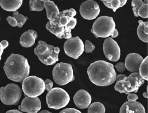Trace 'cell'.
Masks as SVG:
<instances>
[{"mask_svg":"<svg viewBox=\"0 0 148 113\" xmlns=\"http://www.w3.org/2000/svg\"><path fill=\"white\" fill-rule=\"evenodd\" d=\"M23 1H0V6L8 11H17L22 5Z\"/></svg>","mask_w":148,"mask_h":113,"instance_id":"cell-19","label":"cell"},{"mask_svg":"<svg viewBox=\"0 0 148 113\" xmlns=\"http://www.w3.org/2000/svg\"><path fill=\"white\" fill-rule=\"evenodd\" d=\"M21 95L22 91L20 87L15 84H9L0 89V99L6 105H17Z\"/></svg>","mask_w":148,"mask_h":113,"instance_id":"cell-10","label":"cell"},{"mask_svg":"<svg viewBox=\"0 0 148 113\" xmlns=\"http://www.w3.org/2000/svg\"><path fill=\"white\" fill-rule=\"evenodd\" d=\"M4 49H5V48L2 46V45L1 43V41H0V61L1 60V55H2Z\"/></svg>","mask_w":148,"mask_h":113,"instance_id":"cell-38","label":"cell"},{"mask_svg":"<svg viewBox=\"0 0 148 113\" xmlns=\"http://www.w3.org/2000/svg\"><path fill=\"white\" fill-rule=\"evenodd\" d=\"M76 14L77 12L73 8L63 10L58 14H53L47 23L46 28L59 39H71V30L77 25V19L74 17Z\"/></svg>","mask_w":148,"mask_h":113,"instance_id":"cell-1","label":"cell"},{"mask_svg":"<svg viewBox=\"0 0 148 113\" xmlns=\"http://www.w3.org/2000/svg\"><path fill=\"white\" fill-rule=\"evenodd\" d=\"M101 1L107 7L112 9L114 12H116L118 9L123 7L127 2L126 0H106Z\"/></svg>","mask_w":148,"mask_h":113,"instance_id":"cell-22","label":"cell"},{"mask_svg":"<svg viewBox=\"0 0 148 113\" xmlns=\"http://www.w3.org/2000/svg\"><path fill=\"white\" fill-rule=\"evenodd\" d=\"M44 82H45V89L47 91H49L52 89L53 83L49 79H46L44 81Z\"/></svg>","mask_w":148,"mask_h":113,"instance_id":"cell-33","label":"cell"},{"mask_svg":"<svg viewBox=\"0 0 148 113\" xmlns=\"http://www.w3.org/2000/svg\"><path fill=\"white\" fill-rule=\"evenodd\" d=\"M144 59L138 53H129L125 60V68L130 72H138L139 66Z\"/></svg>","mask_w":148,"mask_h":113,"instance_id":"cell-15","label":"cell"},{"mask_svg":"<svg viewBox=\"0 0 148 113\" xmlns=\"http://www.w3.org/2000/svg\"><path fill=\"white\" fill-rule=\"evenodd\" d=\"M95 46L93 44L91 43L90 41L86 40L85 41L84 46L85 51L87 53L92 52V51L95 49Z\"/></svg>","mask_w":148,"mask_h":113,"instance_id":"cell-29","label":"cell"},{"mask_svg":"<svg viewBox=\"0 0 148 113\" xmlns=\"http://www.w3.org/2000/svg\"><path fill=\"white\" fill-rule=\"evenodd\" d=\"M144 83V80L138 72H132L129 76L116 83L114 89L120 93L129 95L131 92H138L139 87Z\"/></svg>","mask_w":148,"mask_h":113,"instance_id":"cell-5","label":"cell"},{"mask_svg":"<svg viewBox=\"0 0 148 113\" xmlns=\"http://www.w3.org/2000/svg\"><path fill=\"white\" fill-rule=\"evenodd\" d=\"M119 35V32L118 31L117 29L115 28L114 31H113V33H112V34L111 35L112 38H116V37H117Z\"/></svg>","mask_w":148,"mask_h":113,"instance_id":"cell-37","label":"cell"},{"mask_svg":"<svg viewBox=\"0 0 148 113\" xmlns=\"http://www.w3.org/2000/svg\"><path fill=\"white\" fill-rule=\"evenodd\" d=\"M148 0L143 1V3L141 5L137 11L138 16L143 18H148Z\"/></svg>","mask_w":148,"mask_h":113,"instance_id":"cell-26","label":"cell"},{"mask_svg":"<svg viewBox=\"0 0 148 113\" xmlns=\"http://www.w3.org/2000/svg\"><path fill=\"white\" fill-rule=\"evenodd\" d=\"M143 96L144 97H145V98H147L148 97V93L147 92H144L143 94Z\"/></svg>","mask_w":148,"mask_h":113,"instance_id":"cell-41","label":"cell"},{"mask_svg":"<svg viewBox=\"0 0 148 113\" xmlns=\"http://www.w3.org/2000/svg\"><path fill=\"white\" fill-rule=\"evenodd\" d=\"M119 113H145V109L138 101H126L121 106Z\"/></svg>","mask_w":148,"mask_h":113,"instance_id":"cell-17","label":"cell"},{"mask_svg":"<svg viewBox=\"0 0 148 113\" xmlns=\"http://www.w3.org/2000/svg\"><path fill=\"white\" fill-rule=\"evenodd\" d=\"M70 97L66 91L60 88H53L46 96V101L50 108L59 110L64 108L69 103Z\"/></svg>","mask_w":148,"mask_h":113,"instance_id":"cell-7","label":"cell"},{"mask_svg":"<svg viewBox=\"0 0 148 113\" xmlns=\"http://www.w3.org/2000/svg\"><path fill=\"white\" fill-rule=\"evenodd\" d=\"M34 51L40 60L46 65H53L59 60L60 48L48 45L45 41H39Z\"/></svg>","mask_w":148,"mask_h":113,"instance_id":"cell-4","label":"cell"},{"mask_svg":"<svg viewBox=\"0 0 148 113\" xmlns=\"http://www.w3.org/2000/svg\"><path fill=\"white\" fill-rule=\"evenodd\" d=\"M88 113H105V108L101 103L96 102L89 106Z\"/></svg>","mask_w":148,"mask_h":113,"instance_id":"cell-23","label":"cell"},{"mask_svg":"<svg viewBox=\"0 0 148 113\" xmlns=\"http://www.w3.org/2000/svg\"><path fill=\"white\" fill-rule=\"evenodd\" d=\"M30 66L27 59L22 55L12 53L5 64L4 70L7 77L16 82H21L29 76Z\"/></svg>","mask_w":148,"mask_h":113,"instance_id":"cell-3","label":"cell"},{"mask_svg":"<svg viewBox=\"0 0 148 113\" xmlns=\"http://www.w3.org/2000/svg\"><path fill=\"white\" fill-rule=\"evenodd\" d=\"M138 27L137 33L139 39L143 42H148V22H143L141 20L138 21Z\"/></svg>","mask_w":148,"mask_h":113,"instance_id":"cell-20","label":"cell"},{"mask_svg":"<svg viewBox=\"0 0 148 113\" xmlns=\"http://www.w3.org/2000/svg\"><path fill=\"white\" fill-rule=\"evenodd\" d=\"M44 7L47 11V19L51 20L53 14H58L60 13L59 9L58 6L52 1L46 0L44 1Z\"/></svg>","mask_w":148,"mask_h":113,"instance_id":"cell-21","label":"cell"},{"mask_svg":"<svg viewBox=\"0 0 148 113\" xmlns=\"http://www.w3.org/2000/svg\"><path fill=\"white\" fill-rule=\"evenodd\" d=\"M87 73L91 82L97 86H109L116 81V73L113 64L104 60L91 64Z\"/></svg>","mask_w":148,"mask_h":113,"instance_id":"cell-2","label":"cell"},{"mask_svg":"<svg viewBox=\"0 0 148 113\" xmlns=\"http://www.w3.org/2000/svg\"><path fill=\"white\" fill-rule=\"evenodd\" d=\"M116 24L112 17L101 16L95 20L91 32L96 38H109L115 30Z\"/></svg>","mask_w":148,"mask_h":113,"instance_id":"cell-6","label":"cell"},{"mask_svg":"<svg viewBox=\"0 0 148 113\" xmlns=\"http://www.w3.org/2000/svg\"><path fill=\"white\" fill-rule=\"evenodd\" d=\"M44 1V0L30 1V7L31 11H42L45 8Z\"/></svg>","mask_w":148,"mask_h":113,"instance_id":"cell-25","label":"cell"},{"mask_svg":"<svg viewBox=\"0 0 148 113\" xmlns=\"http://www.w3.org/2000/svg\"><path fill=\"white\" fill-rule=\"evenodd\" d=\"M6 113H23L18 110H12L8 111Z\"/></svg>","mask_w":148,"mask_h":113,"instance_id":"cell-39","label":"cell"},{"mask_svg":"<svg viewBox=\"0 0 148 113\" xmlns=\"http://www.w3.org/2000/svg\"><path fill=\"white\" fill-rule=\"evenodd\" d=\"M79 12L84 19L90 20L97 17L100 13V8L97 2L89 0L84 2L81 4Z\"/></svg>","mask_w":148,"mask_h":113,"instance_id":"cell-13","label":"cell"},{"mask_svg":"<svg viewBox=\"0 0 148 113\" xmlns=\"http://www.w3.org/2000/svg\"><path fill=\"white\" fill-rule=\"evenodd\" d=\"M59 113H82L79 110L73 108H68L65 109L61 110Z\"/></svg>","mask_w":148,"mask_h":113,"instance_id":"cell-32","label":"cell"},{"mask_svg":"<svg viewBox=\"0 0 148 113\" xmlns=\"http://www.w3.org/2000/svg\"><path fill=\"white\" fill-rule=\"evenodd\" d=\"M126 76V75H123V74L118 75L116 76V81L117 82L121 81V80H123Z\"/></svg>","mask_w":148,"mask_h":113,"instance_id":"cell-35","label":"cell"},{"mask_svg":"<svg viewBox=\"0 0 148 113\" xmlns=\"http://www.w3.org/2000/svg\"><path fill=\"white\" fill-rule=\"evenodd\" d=\"M41 101L38 97H26L23 99L19 109L28 113H38L41 109Z\"/></svg>","mask_w":148,"mask_h":113,"instance_id":"cell-14","label":"cell"},{"mask_svg":"<svg viewBox=\"0 0 148 113\" xmlns=\"http://www.w3.org/2000/svg\"><path fill=\"white\" fill-rule=\"evenodd\" d=\"M1 45H2V46L5 49L6 48L8 47L9 45V43L8 41L6 40H3L1 42Z\"/></svg>","mask_w":148,"mask_h":113,"instance_id":"cell-36","label":"cell"},{"mask_svg":"<svg viewBox=\"0 0 148 113\" xmlns=\"http://www.w3.org/2000/svg\"><path fill=\"white\" fill-rule=\"evenodd\" d=\"M22 88L26 96L36 97L45 91V86L42 78L36 76H30L23 80Z\"/></svg>","mask_w":148,"mask_h":113,"instance_id":"cell-9","label":"cell"},{"mask_svg":"<svg viewBox=\"0 0 148 113\" xmlns=\"http://www.w3.org/2000/svg\"><path fill=\"white\" fill-rule=\"evenodd\" d=\"M14 18H15L18 22V26L19 28L22 27L23 25L26 22L28 18L27 16H24L23 15L19 14L18 11L13 12V14Z\"/></svg>","mask_w":148,"mask_h":113,"instance_id":"cell-27","label":"cell"},{"mask_svg":"<svg viewBox=\"0 0 148 113\" xmlns=\"http://www.w3.org/2000/svg\"><path fill=\"white\" fill-rule=\"evenodd\" d=\"M115 67L117 71L119 72H121V73L123 72L126 70L125 65L124 63H123V62L118 63L115 65Z\"/></svg>","mask_w":148,"mask_h":113,"instance_id":"cell-30","label":"cell"},{"mask_svg":"<svg viewBox=\"0 0 148 113\" xmlns=\"http://www.w3.org/2000/svg\"><path fill=\"white\" fill-rule=\"evenodd\" d=\"M104 53L110 61L116 62L120 58L121 50L117 43L112 38L105 40L103 45Z\"/></svg>","mask_w":148,"mask_h":113,"instance_id":"cell-12","label":"cell"},{"mask_svg":"<svg viewBox=\"0 0 148 113\" xmlns=\"http://www.w3.org/2000/svg\"><path fill=\"white\" fill-rule=\"evenodd\" d=\"M143 3V1L142 0H133L132 1L131 6L132 7V10L134 16L136 17H138L137 14L138 10Z\"/></svg>","mask_w":148,"mask_h":113,"instance_id":"cell-28","label":"cell"},{"mask_svg":"<svg viewBox=\"0 0 148 113\" xmlns=\"http://www.w3.org/2000/svg\"><path fill=\"white\" fill-rule=\"evenodd\" d=\"M66 54L74 59H77L84 51V45L82 40L77 36L67 39L64 44Z\"/></svg>","mask_w":148,"mask_h":113,"instance_id":"cell-11","label":"cell"},{"mask_svg":"<svg viewBox=\"0 0 148 113\" xmlns=\"http://www.w3.org/2000/svg\"><path fill=\"white\" fill-rule=\"evenodd\" d=\"M138 97L137 95L134 93H132L128 95L127 96V99L129 101L133 102L136 101V100L138 99Z\"/></svg>","mask_w":148,"mask_h":113,"instance_id":"cell-34","label":"cell"},{"mask_svg":"<svg viewBox=\"0 0 148 113\" xmlns=\"http://www.w3.org/2000/svg\"><path fill=\"white\" fill-rule=\"evenodd\" d=\"M38 33L34 30H28L21 37L20 43L25 47H30L34 45L38 37Z\"/></svg>","mask_w":148,"mask_h":113,"instance_id":"cell-18","label":"cell"},{"mask_svg":"<svg viewBox=\"0 0 148 113\" xmlns=\"http://www.w3.org/2000/svg\"><path fill=\"white\" fill-rule=\"evenodd\" d=\"M39 113H52L51 112L47 110H42Z\"/></svg>","mask_w":148,"mask_h":113,"instance_id":"cell-40","label":"cell"},{"mask_svg":"<svg viewBox=\"0 0 148 113\" xmlns=\"http://www.w3.org/2000/svg\"><path fill=\"white\" fill-rule=\"evenodd\" d=\"M53 77L54 82L60 85H64L74 80L73 71L71 65L67 63L57 64L53 67Z\"/></svg>","mask_w":148,"mask_h":113,"instance_id":"cell-8","label":"cell"},{"mask_svg":"<svg viewBox=\"0 0 148 113\" xmlns=\"http://www.w3.org/2000/svg\"><path fill=\"white\" fill-rule=\"evenodd\" d=\"M73 101L76 106L79 108H86L90 104L92 97L85 90L78 91L73 97Z\"/></svg>","mask_w":148,"mask_h":113,"instance_id":"cell-16","label":"cell"},{"mask_svg":"<svg viewBox=\"0 0 148 113\" xmlns=\"http://www.w3.org/2000/svg\"><path fill=\"white\" fill-rule=\"evenodd\" d=\"M0 20H1V18H0Z\"/></svg>","mask_w":148,"mask_h":113,"instance_id":"cell-42","label":"cell"},{"mask_svg":"<svg viewBox=\"0 0 148 113\" xmlns=\"http://www.w3.org/2000/svg\"><path fill=\"white\" fill-rule=\"evenodd\" d=\"M138 73L144 80H148V56L142 61L139 66Z\"/></svg>","mask_w":148,"mask_h":113,"instance_id":"cell-24","label":"cell"},{"mask_svg":"<svg viewBox=\"0 0 148 113\" xmlns=\"http://www.w3.org/2000/svg\"><path fill=\"white\" fill-rule=\"evenodd\" d=\"M8 23L13 27L18 26V22L15 18L11 16H9L7 18Z\"/></svg>","mask_w":148,"mask_h":113,"instance_id":"cell-31","label":"cell"}]
</instances>
